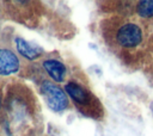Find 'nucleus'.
Masks as SVG:
<instances>
[{
  "label": "nucleus",
  "mask_w": 153,
  "mask_h": 136,
  "mask_svg": "<svg viewBox=\"0 0 153 136\" xmlns=\"http://www.w3.org/2000/svg\"><path fill=\"white\" fill-rule=\"evenodd\" d=\"M0 106H1V97H0Z\"/></svg>",
  "instance_id": "nucleus-8"
},
{
  "label": "nucleus",
  "mask_w": 153,
  "mask_h": 136,
  "mask_svg": "<svg viewBox=\"0 0 153 136\" xmlns=\"http://www.w3.org/2000/svg\"><path fill=\"white\" fill-rule=\"evenodd\" d=\"M136 14L142 20L153 19V0H141L136 2L135 6Z\"/></svg>",
  "instance_id": "nucleus-7"
},
{
  "label": "nucleus",
  "mask_w": 153,
  "mask_h": 136,
  "mask_svg": "<svg viewBox=\"0 0 153 136\" xmlns=\"http://www.w3.org/2000/svg\"><path fill=\"white\" fill-rule=\"evenodd\" d=\"M67 94L78 104L80 105H88L90 104V100H91V95L90 93L81 86L79 85L78 82H74V81H69L66 87H65Z\"/></svg>",
  "instance_id": "nucleus-4"
},
{
  "label": "nucleus",
  "mask_w": 153,
  "mask_h": 136,
  "mask_svg": "<svg viewBox=\"0 0 153 136\" xmlns=\"http://www.w3.org/2000/svg\"><path fill=\"white\" fill-rule=\"evenodd\" d=\"M41 92L42 95L48 105L49 109H51L53 111H62L68 106V99L66 93L56 85L49 82V81H44L41 85Z\"/></svg>",
  "instance_id": "nucleus-2"
},
{
  "label": "nucleus",
  "mask_w": 153,
  "mask_h": 136,
  "mask_svg": "<svg viewBox=\"0 0 153 136\" xmlns=\"http://www.w3.org/2000/svg\"><path fill=\"white\" fill-rule=\"evenodd\" d=\"M16 47H17V50L18 52L24 56L25 58L27 60H35L39 56V51L33 48L32 45H30L25 39L20 38V37H17L16 38Z\"/></svg>",
  "instance_id": "nucleus-6"
},
{
  "label": "nucleus",
  "mask_w": 153,
  "mask_h": 136,
  "mask_svg": "<svg viewBox=\"0 0 153 136\" xmlns=\"http://www.w3.org/2000/svg\"><path fill=\"white\" fill-rule=\"evenodd\" d=\"M114 25L111 38L121 49L133 50L140 48L145 43L146 32L139 21L129 18H121Z\"/></svg>",
  "instance_id": "nucleus-1"
},
{
  "label": "nucleus",
  "mask_w": 153,
  "mask_h": 136,
  "mask_svg": "<svg viewBox=\"0 0 153 136\" xmlns=\"http://www.w3.org/2000/svg\"><path fill=\"white\" fill-rule=\"evenodd\" d=\"M19 69V61L16 54L8 49H0V75H11Z\"/></svg>",
  "instance_id": "nucleus-3"
},
{
  "label": "nucleus",
  "mask_w": 153,
  "mask_h": 136,
  "mask_svg": "<svg viewBox=\"0 0 153 136\" xmlns=\"http://www.w3.org/2000/svg\"><path fill=\"white\" fill-rule=\"evenodd\" d=\"M43 68L49 74V76L56 82L63 81L65 76L67 74V69H66L65 64L57 60H54V58H49V60L43 61Z\"/></svg>",
  "instance_id": "nucleus-5"
}]
</instances>
